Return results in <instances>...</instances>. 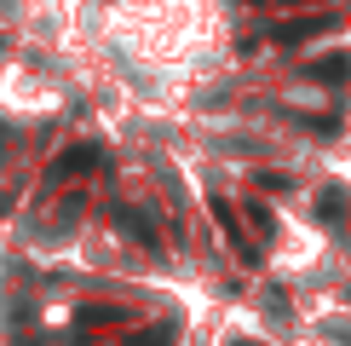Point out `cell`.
Segmentation results:
<instances>
[{"instance_id": "cell-1", "label": "cell", "mask_w": 351, "mask_h": 346, "mask_svg": "<svg viewBox=\"0 0 351 346\" xmlns=\"http://www.w3.org/2000/svg\"><path fill=\"white\" fill-rule=\"evenodd\" d=\"M104 162V150H98V144H75V150H64L52 162V179H75V173H86V168H98Z\"/></svg>"}, {"instance_id": "cell-2", "label": "cell", "mask_w": 351, "mask_h": 346, "mask_svg": "<svg viewBox=\"0 0 351 346\" xmlns=\"http://www.w3.org/2000/svg\"><path fill=\"white\" fill-rule=\"evenodd\" d=\"M127 346H167V329H162V335H156V329H144V335H133Z\"/></svg>"}, {"instance_id": "cell-3", "label": "cell", "mask_w": 351, "mask_h": 346, "mask_svg": "<svg viewBox=\"0 0 351 346\" xmlns=\"http://www.w3.org/2000/svg\"><path fill=\"white\" fill-rule=\"evenodd\" d=\"M237 346H247V341H237Z\"/></svg>"}]
</instances>
